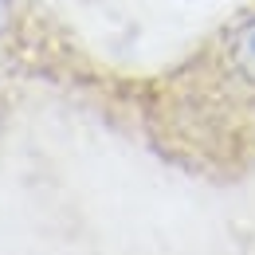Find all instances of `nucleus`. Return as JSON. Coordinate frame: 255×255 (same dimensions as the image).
I'll use <instances>...</instances> for the list:
<instances>
[{"label":"nucleus","instance_id":"nucleus-1","mask_svg":"<svg viewBox=\"0 0 255 255\" xmlns=\"http://www.w3.org/2000/svg\"><path fill=\"white\" fill-rule=\"evenodd\" d=\"M232 63L240 71V79L255 83V20L236 32V39H232Z\"/></svg>","mask_w":255,"mask_h":255},{"label":"nucleus","instance_id":"nucleus-2","mask_svg":"<svg viewBox=\"0 0 255 255\" xmlns=\"http://www.w3.org/2000/svg\"><path fill=\"white\" fill-rule=\"evenodd\" d=\"M4 24H8V4L0 0V32H4Z\"/></svg>","mask_w":255,"mask_h":255}]
</instances>
